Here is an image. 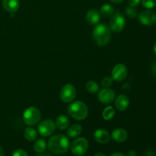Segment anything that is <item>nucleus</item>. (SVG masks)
<instances>
[{
    "instance_id": "nucleus-1",
    "label": "nucleus",
    "mask_w": 156,
    "mask_h": 156,
    "mask_svg": "<svg viewBox=\"0 0 156 156\" xmlns=\"http://www.w3.org/2000/svg\"><path fill=\"white\" fill-rule=\"evenodd\" d=\"M69 145L68 137L63 134H57L49 140L47 146L50 152L53 153L64 154L68 151Z\"/></svg>"
},
{
    "instance_id": "nucleus-2",
    "label": "nucleus",
    "mask_w": 156,
    "mask_h": 156,
    "mask_svg": "<svg viewBox=\"0 0 156 156\" xmlns=\"http://www.w3.org/2000/svg\"><path fill=\"white\" fill-rule=\"evenodd\" d=\"M93 40L99 47H105L111 39V30L105 23L96 24L93 30Z\"/></svg>"
},
{
    "instance_id": "nucleus-3",
    "label": "nucleus",
    "mask_w": 156,
    "mask_h": 156,
    "mask_svg": "<svg viewBox=\"0 0 156 156\" xmlns=\"http://www.w3.org/2000/svg\"><path fill=\"white\" fill-rule=\"evenodd\" d=\"M68 113L72 117L77 120H85L88 114L87 105L81 101H76L70 104L68 108Z\"/></svg>"
},
{
    "instance_id": "nucleus-4",
    "label": "nucleus",
    "mask_w": 156,
    "mask_h": 156,
    "mask_svg": "<svg viewBox=\"0 0 156 156\" xmlns=\"http://www.w3.org/2000/svg\"><path fill=\"white\" fill-rule=\"evenodd\" d=\"M41 113L38 108L35 107H29L23 114V120L28 126H34L40 121Z\"/></svg>"
},
{
    "instance_id": "nucleus-5",
    "label": "nucleus",
    "mask_w": 156,
    "mask_h": 156,
    "mask_svg": "<svg viewBox=\"0 0 156 156\" xmlns=\"http://www.w3.org/2000/svg\"><path fill=\"white\" fill-rule=\"evenodd\" d=\"M89 144L88 140L83 137L76 139L71 145L72 153L76 156H82L85 155L88 151Z\"/></svg>"
},
{
    "instance_id": "nucleus-6",
    "label": "nucleus",
    "mask_w": 156,
    "mask_h": 156,
    "mask_svg": "<svg viewBox=\"0 0 156 156\" xmlns=\"http://www.w3.org/2000/svg\"><path fill=\"white\" fill-rule=\"evenodd\" d=\"M125 25H126V19L124 16L117 11L113 15L110 21L109 27L111 31L119 33L123 30Z\"/></svg>"
},
{
    "instance_id": "nucleus-7",
    "label": "nucleus",
    "mask_w": 156,
    "mask_h": 156,
    "mask_svg": "<svg viewBox=\"0 0 156 156\" xmlns=\"http://www.w3.org/2000/svg\"><path fill=\"white\" fill-rule=\"evenodd\" d=\"M56 128L55 122L50 119H46L39 123L37 130L40 135L44 137H47L53 134V133L56 131Z\"/></svg>"
},
{
    "instance_id": "nucleus-8",
    "label": "nucleus",
    "mask_w": 156,
    "mask_h": 156,
    "mask_svg": "<svg viewBox=\"0 0 156 156\" xmlns=\"http://www.w3.org/2000/svg\"><path fill=\"white\" fill-rule=\"evenodd\" d=\"M61 100L65 103H70L73 101L76 96V89L72 84H66L61 89L59 93Z\"/></svg>"
},
{
    "instance_id": "nucleus-9",
    "label": "nucleus",
    "mask_w": 156,
    "mask_h": 156,
    "mask_svg": "<svg viewBox=\"0 0 156 156\" xmlns=\"http://www.w3.org/2000/svg\"><path fill=\"white\" fill-rule=\"evenodd\" d=\"M138 20L143 25L152 26L156 24V13L149 9L143 10L139 14Z\"/></svg>"
},
{
    "instance_id": "nucleus-10",
    "label": "nucleus",
    "mask_w": 156,
    "mask_h": 156,
    "mask_svg": "<svg viewBox=\"0 0 156 156\" xmlns=\"http://www.w3.org/2000/svg\"><path fill=\"white\" fill-rule=\"evenodd\" d=\"M128 70L124 64H117L114 67L111 73V78L116 82H122L127 76Z\"/></svg>"
},
{
    "instance_id": "nucleus-11",
    "label": "nucleus",
    "mask_w": 156,
    "mask_h": 156,
    "mask_svg": "<svg viewBox=\"0 0 156 156\" xmlns=\"http://www.w3.org/2000/svg\"><path fill=\"white\" fill-rule=\"evenodd\" d=\"M98 99L102 104H111L115 99V92L111 88H105L98 91Z\"/></svg>"
},
{
    "instance_id": "nucleus-12",
    "label": "nucleus",
    "mask_w": 156,
    "mask_h": 156,
    "mask_svg": "<svg viewBox=\"0 0 156 156\" xmlns=\"http://www.w3.org/2000/svg\"><path fill=\"white\" fill-rule=\"evenodd\" d=\"M94 138L100 144H107L111 140V136L106 129H98L94 132Z\"/></svg>"
},
{
    "instance_id": "nucleus-13",
    "label": "nucleus",
    "mask_w": 156,
    "mask_h": 156,
    "mask_svg": "<svg viewBox=\"0 0 156 156\" xmlns=\"http://www.w3.org/2000/svg\"><path fill=\"white\" fill-rule=\"evenodd\" d=\"M129 105V99L124 94H120L115 99V107L119 111H124Z\"/></svg>"
},
{
    "instance_id": "nucleus-14",
    "label": "nucleus",
    "mask_w": 156,
    "mask_h": 156,
    "mask_svg": "<svg viewBox=\"0 0 156 156\" xmlns=\"http://www.w3.org/2000/svg\"><path fill=\"white\" fill-rule=\"evenodd\" d=\"M101 19V14L97 9H90L86 15V21L91 25H96L99 23Z\"/></svg>"
},
{
    "instance_id": "nucleus-15",
    "label": "nucleus",
    "mask_w": 156,
    "mask_h": 156,
    "mask_svg": "<svg viewBox=\"0 0 156 156\" xmlns=\"http://www.w3.org/2000/svg\"><path fill=\"white\" fill-rule=\"evenodd\" d=\"M2 3L5 10L10 13H15L19 9V0H2Z\"/></svg>"
},
{
    "instance_id": "nucleus-16",
    "label": "nucleus",
    "mask_w": 156,
    "mask_h": 156,
    "mask_svg": "<svg viewBox=\"0 0 156 156\" xmlns=\"http://www.w3.org/2000/svg\"><path fill=\"white\" fill-rule=\"evenodd\" d=\"M111 137L117 143H123V142L126 141L127 139L128 133L124 129L117 128L113 131L111 133Z\"/></svg>"
},
{
    "instance_id": "nucleus-17",
    "label": "nucleus",
    "mask_w": 156,
    "mask_h": 156,
    "mask_svg": "<svg viewBox=\"0 0 156 156\" xmlns=\"http://www.w3.org/2000/svg\"><path fill=\"white\" fill-rule=\"evenodd\" d=\"M55 124L58 129L63 130L66 128L69 127V120L68 117H66L64 115H59L56 117V121H55Z\"/></svg>"
},
{
    "instance_id": "nucleus-18",
    "label": "nucleus",
    "mask_w": 156,
    "mask_h": 156,
    "mask_svg": "<svg viewBox=\"0 0 156 156\" xmlns=\"http://www.w3.org/2000/svg\"><path fill=\"white\" fill-rule=\"evenodd\" d=\"M114 7L110 4H105L101 7L100 14L105 18H111L114 14Z\"/></svg>"
},
{
    "instance_id": "nucleus-19",
    "label": "nucleus",
    "mask_w": 156,
    "mask_h": 156,
    "mask_svg": "<svg viewBox=\"0 0 156 156\" xmlns=\"http://www.w3.org/2000/svg\"><path fill=\"white\" fill-rule=\"evenodd\" d=\"M82 126L79 124H74L70 126L67 130V135L69 138H77L82 133Z\"/></svg>"
},
{
    "instance_id": "nucleus-20",
    "label": "nucleus",
    "mask_w": 156,
    "mask_h": 156,
    "mask_svg": "<svg viewBox=\"0 0 156 156\" xmlns=\"http://www.w3.org/2000/svg\"><path fill=\"white\" fill-rule=\"evenodd\" d=\"M24 136L27 141H34L37 137V132L33 127H27L24 132Z\"/></svg>"
},
{
    "instance_id": "nucleus-21",
    "label": "nucleus",
    "mask_w": 156,
    "mask_h": 156,
    "mask_svg": "<svg viewBox=\"0 0 156 156\" xmlns=\"http://www.w3.org/2000/svg\"><path fill=\"white\" fill-rule=\"evenodd\" d=\"M34 149L37 152H39V153L44 152L47 149V143L45 140L41 138L37 140L34 144Z\"/></svg>"
},
{
    "instance_id": "nucleus-22",
    "label": "nucleus",
    "mask_w": 156,
    "mask_h": 156,
    "mask_svg": "<svg viewBox=\"0 0 156 156\" xmlns=\"http://www.w3.org/2000/svg\"><path fill=\"white\" fill-rule=\"evenodd\" d=\"M115 115V110L112 106H108L105 108L102 113V117L104 120H110L113 118Z\"/></svg>"
},
{
    "instance_id": "nucleus-23",
    "label": "nucleus",
    "mask_w": 156,
    "mask_h": 156,
    "mask_svg": "<svg viewBox=\"0 0 156 156\" xmlns=\"http://www.w3.org/2000/svg\"><path fill=\"white\" fill-rule=\"evenodd\" d=\"M85 88H86L87 91L91 94H95L99 91V85H98L97 82H94V81H89L87 82Z\"/></svg>"
},
{
    "instance_id": "nucleus-24",
    "label": "nucleus",
    "mask_w": 156,
    "mask_h": 156,
    "mask_svg": "<svg viewBox=\"0 0 156 156\" xmlns=\"http://www.w3.org/2000/svg\"><path fill=\"white\" fill-rule=\"evenodd\" d=\"M125 12H126V15L129 18H135L138 15L136 9H135V7H132V6H127V7H126Z\"/></svg>"
},
{
    "instance_id": "nucleus-25",
    "label": "nucleus",
    "mask_w": 156,
    "mask_h": 156,
    "mask_svg": "<svg viewBox=\"0 0 156 156\" xmlns=\"http://www.w3.org/2000/svg\"><path fill=\"white\" fill-rule=\"evenodd\" d=\"M142 5L147 9H152L156 6V0H142Z\"/></svg>"
},
{
    "instance_id": "nucleus-26",
    "label": "nucleus",
    "mask_w": 156,
    "mask_h": 156,
    "mask_svg": "<svg viewBox=\"0 0 156 156\" xmlns=\"http://www.w3.org/2000/svg\"><path fill=\"white\" fill-rule=\"evenodd\" d=\"M113 83V79L110 76H105L101 80V85L104 88H109Z\"/></svg>"
},
{
    "instance_id": "nucleus-27",
    "label": "nucleus",
    "mask_w": 156,
    "mask_h": 156,
    "mask_svg": "<svg viewBox=\"0 0 156 156\" xmlns=\"http://www.w3.org/2000/svg\"><path fill=\"white\" fill-rule=\"evenodd\" d=\"M12 156H28V154L23 149H17L13 152Z\"/></svg>"
},
{
    "instance_id": "nucleus-28",
    "label": "nucleus",
    "mask_w": 156,
    "mask_h": 156,
    "mask_svg": "<svg viewBox=\"0 0 156 156\" xmlns=\"http://www.w3.org/2000/svg\"><path fill=\"white\" fill-rule=\"evenodd\" d=\"M128 2H129V6H132V7H136L140 5V3L141 2V0H128Z\"/></svg>"
},
{
    "instance_id": "nucleus-29",
    "label": "nucleus",
    "mask_w": 156,
    "mask_h": 156,
    "mask_svg": "<svg viewBox=\"0 0 156 156\" xmlns=\"http://www.w3.org/2000/svg\"><path fill=\"white\" fill-rule=\"evenodd\" d=\"M151 73L155 77H156V61L152 62V66H151Z\"/></svg>"
},
{
    "instance_id": "nucleus-30",
    "label": "nucleus",
    "mask_w": 156,
    "mask_h": 156,
    "mask_svg": "<svg viewBox=\"0 0 156 156\" xmlns=\"http://www.w3.org/2000/svg\"><path fill=\"white\" fill-rule=\"evenodd\" d=\"M126 156H136V152L134 150H130L127 152Z\"/></svg>"
},
{
    "instance_id": "nucleus-31",
    "label": "nucleus",
    "mask_w": 156,
    "mask_h": 156,
    "mask_svg": "<svg viewBox=\"0 0 156 156\" xmlns=\"http://www.w3.org/2000/svg\"><path fill=\"white\" fill-rule=\"evenodd\" d=\"M124 0H111V2H112L113 3H115V4H120V3L123 2Z\"/></svg>"
},
{
    "instance_id": "nucleus-32",
    "label": "nucleus",
    "mask_w": 156,
    "mask_h": 156,
    "mask_svg": "<svg viewBox=\"0 0 156 156\" xmlns=\"http://www.w3.org/2000/svg\"><path fill=\"white\" fill-rule=\"evenodd\" d=\"M111 156H126V155H125L123 153H120V152H116V153L112 154Z\"/></svg>"
},
{
    "instance_id": "nucleus-33",
    "label": "nucleus",
    "mask_w": 156,
    "mask_h": 156,
    "mask_svg": "<svg viewBox=\"0 0 156 156\" xmlns=\"http://www.w3.org/2000/svg\"><path fill=\"white\" fill-rule=\"evenodd\" d=\"M5 155V152H4V150H3L2 148L0 146V156H4Z\"/></svg>"
},
{
    "instance_id": "nucleus-34",
    "label": "nucleus",
    "mask_w": 156,
    "mask_h": 156,
    "mask_svg": "<svg viewBox=\"0 0 156 156\" xmlns=\"http://www.w3.org/2000/svg\"><path fill=\"white\" fill-rule=\"evenodd\" d=\"M153 52L156 56V43H155V44H154V46H153Z\"/></svg>"
},
{
    "instance_id": "nucleus-35",
    "label": "nucleus",
    "mask_w": 156,
    "mask_h": 156,
    "mask_svg": "<svg viewBox=\"0 0 156 156\" xmlns=\"http://www.w3.org/2000/svg\"><path fill=\"white\" fill-rule=\"evenodd\" d=\"M94 156H106L105 155V154H103V153H101V152H98V153H97Z\"/></svg>"
}]
</instances>
